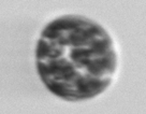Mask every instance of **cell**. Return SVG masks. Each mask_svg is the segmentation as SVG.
<instances>
[{"label":"cell","instance_id":"cell-1","mask_svg":"<svg viewBox=\"0 0 146 114\" xmlns=\"http://www.w3.org/2000/svg\"><path fill=\"white\" fill-rule=\"evenodd\" d=\"M36 63L39 77L54 95L80 101L98 96L109 87L117 57L102 26L83 16L66 15L42 30Z\"/></svg>","mask_w":146,"mask_h":114}]
</instances>
